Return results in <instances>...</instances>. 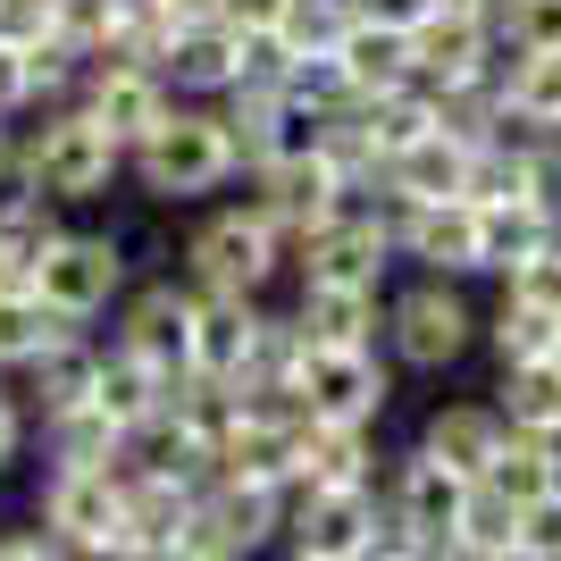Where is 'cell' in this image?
Instances as JSON below:
<instances>
[{
    "instance_id": "obj_1",
    "label": "cell",
    "mask_w": 561,
    "mask_h": 561,
    "mask_svg": "<svg viewBox=\"0 0 561 561\" xmlns=\"http://www.w3.org/2000/svg\"><path fill=\"white\" fill-rule=\"evenodd\" d=\"M243 176V151H234L218 101H176V110L151 126V135L126 151V185L151 202V210H193Z\"/></svg>"
},
{
    "instance_id": "obj_2",
    "label": "cell",
    "mask_w": 561,
    "mask_h": 561,
    "mask_svg": "<svg viewBox=\"0 0 561 561\" xmlns=\"http://www.w3.org/2000/svg\"><path fill=\"white\" fill-rule=\"evenodd\" d=\"M9 176L68 218V210H93V202H110V193L126 185V151H117L76 101H59V110H43L34 126H18Z\"/></svg>"
},
{
    "instance_id": "obj_3",
    "label": "cell",
    "mask_w": 561,
    "mask_h": 561,
    "mask_svg": "<svg viewBox=\"0 0 561 561\" xmlns=\"http://www.w3.org/2000/svg\"><path fill=\"white\" fill-rule=\"evenodd\" d=\"M176 277L202 294V302H268L285 268V234L252 210V202H210L176 234Z\"/></svg>"
},
{
    "instance_id": "obj_4",
    "label": "cell",
    "mask_w": 561,
    "mask_h": 561,
    "mask_svg": "<svg viewBox=\"0 0 561 561\" xmlns=\"http://www.w3.org/2000/svg\"><path fill=\"white\" fill-rule=\"evenodd\" d=\"M135 285V252H126V234L117 227H59L34 252V268H25V294L50 310V319H68V328L101 335V319L117 310V294Z\"/></svg>"
},
{
    "instance_id": "obj_5",
    "label": "cell",
    "mask_w": 561,
    "mask_h": 561,
    "mask_svg": "<svg viewBox=\"0 0 561 561\" xmlns=\"http://www.w3.org/2000/svg\"><path fill=\"white\" fill-rule=\"evenodd\" d=\"M478 352V302L445 277H394L386 285V360L394 377H453Z\"/></svg>"
},
{
    "instance_id": "obj_6",
    "label": "cell",
    "mask_w": 561,
    "mask_h": 561,
    "mask_svg": "<svg viewBox=\"0 0 561 561\" xmlns=\"http://www.w3.org/2000/svg\"><path fill=\"white\" fill-rule=\"evenodd\" d=\"M285 268H294V285H352V294H386V285L402 277V260H394V210H386L377 193H360V202H344L328 227H310L302 243H294Z\"/></svg>"
},
{
    "instance_id": "obj_7",
    "label": "cell",
    "mask_w": 561,
    "mask_h": 561,
    "mask_svg": "<svg viewBox=\"0 0 561 561\" xmlns=\"http://www.w3.org/2000/svg\"><path fill=\"white\" fill-rule=\"evenodd\" d=\"M34 528L68 561L126 545V461L117 469H43L34 478Z\"/></svg>"
},
{
    "instance_id": "obj_8",
    "label": "cell",
    "mask_w": 561,
    "mask_h": 561,
    "mask_svg": "<svg viewBox=\"0 0 561 561\" xmlns=\"http://www.w3.org/2000/svg\"><path fill=\"white\" fill-rule=\"evenodd\" d=\"M294 402L310 427H386L394 411V360L386 352H310L294 369Z\"/></svg>"
},
{
    "instance_id": "obj_9",
    "label": "cell",
    "mask_w": 561,
    "mask_h": 561,
    "mask_svg": "<svg viewBox=\"0 0 561 561\" xmlns=\"http://www.w3.org/2000/svg\"><path fill=\"white\" fill-rule=\"evenodd\" d=\"M193 294L176 268H160V277H135L126 294H117V310H110V335L101 344H117V352H135V360H151V369H168V377H185V344H193Z\"/></svg>"
},
{
    "instance_id": "obj_10",
    "label": "cell",
    "mask_w": 561,
    "mask_h": 561,
    "mask_svg": "<svg viewBox=\"0 0 561 561\" xmlns=\"http://www.w3.org/2000/svg\"><path fill=\"white\" fill-rule=\"evenodd\" d=\"M394 260H402V277H445V285L494 277V260H486V210H469V202L394 210Z\"/></svg>"
},
{
    "instance_id": "obj_11",
    "label": "cell",
    "mask_w": 561,
    "mask_h": 561,
    "mask_svg": "<svg viewBox=\"0 0 561 561\" xmlns=\"http://www.w3.org/2000/svg\"><path fill=\"white\" fill-rule=\"evenodd\" d=\"M461 503H469V478H453L445 461L427 453H386V478H377V519L402 528L411 545H453L461 537Z\"/></svg>"
},
{
    "instance_id": "obj_12",
    "label": "cell",
    "mask_w": 561,
    "mask_h": 561,
    "mask_svg": "<svg viewBox=\"0 0 561 561\" xmlns=\"http://www.w3.org/2000/svg\"><path fill=\"white\" fill-rule=\"evenodd\" d=\"M243 185H252L243 202H252V210L285 234V260H294V243H302L310 227H328V218L344 210V202H360V193L344 185V168H335L328 151H310V160H268V168H252Z\"/></svg>"
},
{
    "instance_id": "obj_13",
    "label": "cell",
    "mask_w": 561,
    "mask_h": 561,
    "mask_svg": "<svg viewBox=\"0 0 561 561\" xmlns=\"http://www.w3.org/2000/svg\"><path fill=\"white\" fill-rule=\"evenodd\" d=\"M193 545H210L227 561H277L285 553V486H234L210 478L193 503Z\"/></svg>"
},
{
    "instance_id": "obj_14",
    "label": "cell",
    "mask_w": 561,
    "mask_h": 561,
    "mask_svg": "<svg viewBox=\"0 0 561 561\" xmlns=\"http://www.w3.org/2000/svg\"><path fill=\"white\" fill-rule=\"evenodd\" d=\"M377 537V486H335L310 494L285 478V545L310 561H360Z\"/></svg>"
},
{
    "instance_id": "obj_15",
    "label": "cell",
    "mask_w": 561,
    "mask_h": 561,
    "mask_svg": "<svg viewBox=\"0 0 561 561\" xmlns=\"http://www.w3.org/2000/svg\"><path fill=\"white\" fill-rule=\"evenodd\" d=\"M76 110L93 117L117 151H135V142L151 135L168 110H176V93H168L160 68H142V59H93V68H84V84H76Z\"/></svg>"
},
{
    "instance_id": "obj_16",
    "label": "cell",
    "mask_w": 561,
    "mask_h": 561,
    "mask_svg": "<svg viewBox=\"0 0 561 561\" xmlns=\"http://www.w3.org/2000/svg\"><path fill=\"white\" fill-rule=\"evenodd\" d=\"M503 445H512V427H503V411H494L486 394H445V402H427L420 436H411V453L445 461L453 478H469V486L503 461Z\"/></svg>"
},
{
    "instance_id": "obj_17",
    "label": "cell",
    "mask_w": 561,
    "mask_h": 561,
    "mask_svg": "<svg viewBox=\"0 0 561 561\" xmlns=\"http://www.w3.org/2000/svg\"><path fill=\"white\" fill-rule=\"evenodd\" d=\"M503 68V43H494V18H427L411 34V84L420 93H453V84H478V76Z\"/></svg>"
},
{
    "instance_id": "obj_18",
    "label": "cell",
    "mask_w": 561,
    "mask_h": 561,
    "mask_svg": "<svg viewBox=\"0 0 561 561\" xmlns=\"http://www.w3.org/2000/svg\"><path fill=\"white\" fill-rule=\"evenodd\" d=\"M294 328L310 352H386V294H352V285H294Z\"/></svg>"
},
{
    "instance_id": "obj_19",
    "label": "cell",
    "mask_w": 561,
    "mask_h": 561,
    "mask_svg": "<svg viewBox=\"0 0 561 561\" xmlns=\"http://www.w3.org/2000/svg\"><path fill=\"white\" fill-rule=\"evenodd\" d=\"M469 151H478V142L445 135V126L420 135L411 151H394V160L377 168V202H386V210H436V202H461Z\"/></svg>"
},
{
    "instance_id": "obj_20",
    "label": "cell",
    "mask_w": 561,
    "mask_h": 561,
    "mask_svg": "<svg viewBox=\"0 0 561 561\" xmlns=\"http://www.w3.org/2000/svg\"><path fill=\"white\" fill-rule=\"evenodd\" d=\"M386 478V445L377 427H294V486L335 494V486H377Z\"/></svg>"
},
{
    "instance_id": "obj_21",
    "label": "cell",
    "mask_w": 561,
    "mask_h": 561,
    "mask_svg": "<svg viewBox=\"0 0 561 561\" xmlns=\"http://www.w3.org/2000/svg\"><path fill=\"white\" fill-rule=\"evenodd\" d=\"M234 76H243V34H227V25H176V43L160 50V84L176 101H227Z\"/></svg>"
},
{
    "instance_id": "obj_22",
    "label": "cell",
    "mask_w": 561,
    "mask_h": 561,
    "mask_svg": "<svg viewBox=\"0 0 561 561\" xmlns=\"http://www.w3.org/2000/svg\"><path fill=\"white\" fill-rule=\"evenodd\" d=\"M93 386H101V335H59V344H50L9 394L25 402V420L43 427V420H59V411H84Z\"/></svg>"
},
{
    "instance_id": "obj_23",
    "label": "cell",
    "mask_w": 561,
    "mask_h": 561,
    "mask_svg": "<svg viewBox=\"0 0 561 561\" xmlns=\"http://www.w3.org/2000/svg\"><path fill=\"white\" fill-rule=\"evenodd\" d=\"M503 135L561 142V50H537V59L503 50Z\"/></svg>"
},
{
    "instance_id": "obj_24",
    "label": "cell",
    "mask_w": 561,
    "mask_h": 561,
    "mask_svg": "<svg viewBox=\"0 0 561 561\" xmlns=\"http://www.w3.org/2000/svg\"><path fill=\"white\" fill-rule=\"evenodd\" d=\"M168 394H176V377L151 369V360H135V352L101 344V386H93V411L117 427V436H135V427H151L168 411Z\"/></svg>"
},
{
    "instance_id": "obj_25",
    "label": "cell",
    "mask_w": 561,
    "mask_h": 561,
    "mask_svg": "<svg viewBox=\"0 0 561 561\" xmlns=\"http://www.w3.org/2000/svg\"><path fill=\"white\" fill-rule=\"evenodd\" d=\"M260 310L268 302H193V344H185V377L202 386H234L243 352L260 335Z\"/></svg>"
},
{
    "instance_id": "obj_26",
    "label": "cell",
    "mask_w": 561,
    "mask_h": 561,
    "mask_svg": "<svg viewBox=\"0 0 561 561\" xmlns=\"http://www.w3.org/2000/svg\"><path fill=\"white\" fill-rule=\"evenodd\" d=\"M193 503H202V486L142 478V469L126 461V537H135V545H151V553H176V545L193 537Z\"/></svg>"
},
{
    "instance_id": "obj_27",
    "label": "cell",
    "mask_w": 561,
    "mask_h": 561,
    "mask_svg": "<svg viewBox=\"0 0 561 561\" xmlns=\"http://www.w3.org/2000/svg\"><path fill=\"white\" fill-rule=\"evenodd\" d=\"M478 352H486L494 369H528V360H553V352H561V319H553V310L512 302V294H494V302L478 310Z\"/></svg>"
},
{
    "instance_id": "obj_28",
    "label": "cell",
    "mask_w": 561,
    "mask_h": 561,
    "mask_svg": "<svg viewBox=\"0 0 561 561\" xmlns=\"http://www.w3.org/2000/svg\"><path fill=\"white\" fill-rule=\"evenodd\" d=\"M486 402L503 411V427H512V436L545 445V436L561 427V360H528V369H494Z\"/></svg>"
},
{
    "instance_id": "obj_29",
    "label": "cell",
    "mask_w": 561,
    "mask_h": 561,
    "mask_svg": "<svg viewBox=\"0 0 561 561\" xmlns=\"http://www.w3.org/2000/svg\"><path fill=\"white\" fill-rule=\"evenodd\" d=\"M344 126L369 142V160L386 168L394 151H411L420 135H436V93H420V84H402V93H377V101H360Z\"/></svg>"
},
{
    "instance_id": "obj_30",
    "label": "cell",
    "mask_w": 561,
    "mask_h": 561,
    "mask_svg": "<svg viewBox=\"0 0 561 561\" xmlns=\"http://www.w3.org/2000/svg\"><path fill=\"white\" fill-rule=\"evenodd\" d=\"M34 453H43V469H117L126 461V436L84 402V411H59V420L34 427Z\"/></svg>"
},
{
    "instance_id": "obj_31",
    "label": "cell",
    "mask_w": 561,
    "mask_h": 561,
    "mask_svg": "<svg viewBox=\"0 0 561 561\" xmlns=\"http://www.w3.org/2000/svg\"><path fill=\"white\" fill-rule=\"evenodd\" d=\"M335 68L352 76V93L377 101V93H402L411 84V34H386V25H352L335 43Z\"/></svg>"
},
{
    "instance_id": "obj_32",
    "label": "cell",
    "mask_w": 561,
    "mask_h": 561,
    "mask_svg": "<svg viewBox=\"0 0 561 561\" xmlns=\"http://www.w3.org/2000/svg\"><path fill=\"white\" fill-rule=\"evenodd\" d=\"M59 335H84V328H68V319H50L34 294H0V386H18L34 360H43Z\"/></svg>"
},
{
    "instance_id": "obj_33",
    "label": "cell",
    "mask_w": 561,
    "mask_h": 561,
    "mask_svg": "<svg viewBox=\"0 0 561 561\" xmlns=\"http://www.w3.org/2000/svg\"><path fill=\"white\" fill-rule=\"evenodd\" d=\"M50 50H68L76 68H93L117 50V0H50Z\"/></svg>"
},
{
    "instance_id": "obj_34",
    "label": "cell",
    "mask_w": 561,
    "mask_h": 561,
    "mask_svg": "<svg viewBox=\"0 0 561 561\" xmlns=\"http://www.w3.org/2000/svg\"><path fill=\"white\" fill-rule=\"evenodd\" d=\"M494 43L537 59V50H561V0H494Z\"/></svg>"
},
{
    "instance_id": "obj_35",
    "label": "cell",
    "mask_w": 561,
    "mask_h": 561,
    "mask_svg": "<svg viewBox=\"0 0 561 561\" xmlns=\"http://www.w3.org/2000/svg\"><path fill=\"white\" fill-rule=\"evenodd\" d=\"M352 25H360V18H352V0H294V18H285L277 43L294 50V59H328Z\"/></svg>"
},
{
    "instance_id": "obj_36",
    "label": "cell",
    "mask_w": 561,
    "mask_h": 561,
    "mask_svg": "<svg viewBox=\"0 0 561 561\" xmlns=\"http://www.w3.org/2000/svg\"><path fill=\"white\" fill-rule=\"evenodd\" d=\"M453 545H469V553H519V503H503L494 486H469L461 537H453Z\"/></svg>"
},
{
    "instance_id": "obj_37",
    "label": "cell",
    "mask_w": 561,
    "mask_h": 561,
    "mask_svg": "<svg viewBox=\"0 0 561 561\" xmlns=\"http://www.w3.org/2000/svg\"><path fill=\"white\" fill-rule=\"evenodd\" d=\"M478 486H494L503 503H519V512H528V503L545 494V453L528 445V436H512V445H503V461H494L486 478H478Z\"/></svg>"
},
{
    "instance_id": "obj_38",
    "label": "cell",
    "mask_w": 561,
    "mask_h": 561,
    "mask_svg": "<svg viewBox=\"0 0 561 561\" xmlns=\"http://www.w3.org/2000/svg\"><path fill=\"white\" fill-rule=\"evenodd\" d=\"M528 218L545 234H561V142H537L528 151Z\"/></svg>"
},
{
    "instance_id": "obj_39",
    "label": "cell",
    "mask_w": 561,
    "mask_h": 561,
    "mask_svg": "<svg viewBox=\"0 0 561 561\" xmlns=\"http://www.w3.org/2000/svg\"><path fill=\"white\" fill-rule=\"evenodd\" d=\"M519 561H561V494H537L519 512Z\"/></svg>"
},
{
    "instance_id": "obj_40",
    "label": "cell",
    "mask_w": 561,
    "mask_h": 561,
    "mask_svg": "<svg viewBox=\"0 0 561 561\" xmlns=\"http://www.w3.org/2000/svg\"><path fill=\"white\" fill-rule=\"evenodd\" d=\"M50 43V0H0V50H43Z\"/></svg>"
},
{
    "instance_id": "obj_41",
    "label": "cell",
    "mask_w": 561,
    "mask_h": 561,
    "mask_svg": "<svg viewBox=\"0 0 561 561\" xmlns=\"http://www.w3.org/2000/svg\"><path fill=\"white\" fill-rule=\"evenodd\" d=\"M294 0H218V25L227 34H285Z\"/></svg>"
},
{
    "instance_id": "obj_42",
    "label": "cell",
    "mask_w": 561,
    "mask_h": 561,
    "mask_svg": "<svg viewBox=\"0 0 561 561\" xmlns=\"http://www.w3.org/2000/svg\"><path fill=\"white\" fill-rule=\"evenodd\" d=\"M352 18L386 25V34H420V25L436 18V0H352Z\"/></svg>"
},
{
    "instance_id": "obj_43",
    "label": "cell",
    "mask_w": 561,
    "mask_h": 561,
    "mask_svg": "<svg viewBox=\"0 0 561 561\" xmlns=\"http://www.w3.org/2000/svg\"><path fill=\"white\" fill-rule=\"evenodd\" d=\"M25 453H34V420H25V402L9 394V386H0V478H9V469H18Z\"/></svg>"
},
{
    "instance_id": "obj_44",
    "label": "cell",
    "mask_w": 561,
    "mask_h": 561,
    "mask_svg": "<svg viewBox=\"0 0 561 561\" xmlns=\"http://www.w3.org/2000/svg\"><path fill=\"white\" fill-rule=\"evenodd\" d=\"M0 117L9 126L34 117V68H25V50H0Z\"/></svg>"
},
{
    "instance_id": "obj_45",
    "label": "cell",
    "mask_w": 561,
    "mask_h": 561,
    "mask_svg": "<svg viewBox=\"0 0 561 561\" xmlns=\"http://www.w3.org/2000/svg\"><path fill=\"white\" fill-rule=\"evenodd\" d=\"M0 561H68L43 528H0Z\"/></svg>"
},
{
    "instance_id": "obj_46",
    "label": "cell",
    "mask_w": 561,
    "mask_h": 561,
    "mask_svg": "<svg viewBox=\"0 0 561 561\" xmlns=\"http://www.w3.org/2000/svg\"><path fill=\"white\" fill-rule=\"evenodd\" d=\"M160 9H168L176 25H210V18H218V0H160Z\"/></svg>"
},
{
    "instance_id": "obj_47",
    "label": "cell",
    "mask_w": 561,
    "mask_h": 561,
    "mask_svg": "<svg viewBox=\"0 0 561 561\" xmlns=\"http://www.w3.org/2000/svg\"><path fill=\"white\" fill-rule=\"evenodd\" d=\"M537 453H545V494H561V427H553V436H545Z\"/></svg>"
},
{
    "instance_id": "obj_48",
    "label": "cell",
    "mask_w": 561,
    "mask_h": 561,
    "mask_svg": "<svg viewBox=\"0 0 561 561\" xmlns=\"http://www.w3.org/2000/svg\"><path fill=\"white\" fill-rule=\"evenodd\" d=\"M93 561H160V553H151V545H135V537H126V545H110V553H93Z\"/></svg>"
},
{
    "instance_id": "obj_49",
    "label": "cell",
    "mask_w": 561,
    "mask_h": 561,
    "mask_svg": "<svg viewBox=\"0 0 561 561\" xmlns=\"http://www.w3.org/2000/svg\"><path fill=\"white\" fill-rule=\"evenodd\" d=\"M160 561H227V553H210V545H193V537H185L176 553H160Z\"/></svg>"
},
{
    "instance_id": "obj_50",
    "label": "cell",
    "mask_w": 561,
    "mask_h": 561,
    "mask_svg": "<svg viewBox=\"0 0 561 561\" xmlns=\"http://www.w3.org/2000/svg\"><path fill=\"white\" fill-rule=\"evenodd\" d=\"M9 151H18V126H9V117H0V176H9Z\"/></svg>"
},
{
    "instance_id": "obj_51",
    "label": "cell",
    "mask_w": 561,
    "mask_h": 561,
    "mask_svg": "<svg viewBox=\"0 0 561 561\" xmlns=\"http://www.w3.org/2000/svg\"><path fill=\"white\" fill-rule=\"evenodd\" d=\"M277 561H310V553H294V545H285V553H277Z\"/></svg>"
},
{
    "instance_id": "obj_52",
    "label": "cell",
    "mask_w": 561,
    "mask_h": 561,
    "mask_svg": "<svg viewBox=\"0 0 561 561\" xmlns=\"http://www.w3.org/2000/svg\"><path fill=\"white\" fill-rule=\"evenodd\" d=\"M553 360H561V352H553Z\"/></svg>"
}]
</instances>
